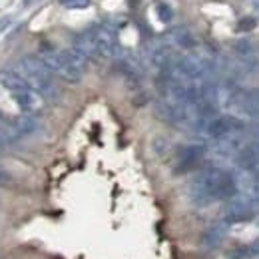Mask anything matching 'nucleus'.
Segmentation results:
<instances>
[{
    "instance_id": "obj_1",
    "label": "nucleus",
    "mask_w": 259,
    "mask_h": 259,
    "mask_svg": "<svg viewBox=\"0 0 259 259\" xmlns=\"http://www.w3.org/2000/svg\"><path fill=\"white\" fill-rule=\"evenodd\" d=\"M237 192V180L231 171L218 165L201 169L188 188V197L197 207H205L220 199H231Z\"/></svg>"
},
{
    "instance_id": "obj_2",
    "label": "nucleus",
    "mask_w": 259,
    "mask_h": 259,
    "mask_svg": "<svg viewBox=\"0 0 259 259\" xmlns=\"http://www.w3.org/2000/svg\"><path fill=\"white\" fill-rule=\"evenodd\" d=\"M38 56L44 60V64L50 68L52 74H58L62 80L70 82V84L80 82L86 72V66H88V58L76 48L56 52V50L44 46Z\"/></svg>"
},
{
    "instance_id": "obj_3",
    "label": "nucleus",
    "mask_w": 259,
    "mask_h": 259,
    "mask_svg": "<svg viewBox=\"0 0 259 259\" xmlns=\"http://www.w3.org/2000/svg\"><path fill=\"white\" fill-rule=\"evenodd\" d=\"M16 72L32 86L40 96L48 102H54L58 98V88L54 84L52 72L50 68L44 64V60L40 56H24L18 64H16Z\"/></svg>"
},
{
    "instance_id": "obj_4",
    "label": "nucleus",
    "mask_w": 259,
    "mask_h": 259,
    "mask_svg": "<svg viewBox=\"0 0 259 259\" xmlns=\"http://www.w3.org/2000/svg\"><path fill=\"white\" fill-rule=\"evenodd\" d=\"M259 211V199L253 195H233L227 203L226 211H224V224L231 226V224H239V222H247L249 218H253Z\"/></svg>"
},
{
    "instance_id": "obj_5",
    "label": "nucleus",
    "mask_w": 259,
    "mask_h": 259,
    "mask_svg": "<svg viewBox=\"0 0 259 259\" xmlns=\"http://www.w3.org/2000/svg\"><path fill=\"white\" fill-rule=\"evenodd\" d=\"M92 38H94V44H96L98 50V58H118L122 48H120V42H118V30L116 26L104 22V24H96L90 28Z\"/></svg>"
},
{
    "instance_id": "obj_6",
    "label": "nucleus",
    "mask_w": 259,
    "mask_h": 259,
    "mask_svg": "<svg viewBox=\"0 0 259 259\" xmlns=\"http://www.w3.org/2000/svg\"><path fill=\"white\" fill-rule=\"evenodd\" d=\"M245 128V124L235 118V116H229V114H224V116H215L213 120H209V124L205 126V134L211 138V140H224L231 134H237Z\"/></svg>"
},
{
    "instance_id": "obj_7",
    "label": "nucleus",
    "mask_w": 259,
    "mask_h": 259,
    "mask_svg": "<svg viewBox=\"0 0 259 259\" xmlns=\"http://www.w3.org/2000/svg\"><path fill=\"white\" fill-rule=\"evenodd\" d=\"M235 163L239 169L243 171H251L259 167V138L249 140L247 144H243L237 154H235Z\"/></svg>"
},
{
    "instance_id": "obj_8",
    "label": "nucleus",
    "mask_w": 259,
    "mask_h": 259,
    "mask_svg": "<svg viewBox=\"0 0 259 259\" xmlns=\"http://www.w3.org/2000/svg\"><path fill=\"white\" fill-rule=\"evenodd\" d=\"M146 56L150 60V64L156 66L158 70H165L171 66V48L167 42L163 40H156V42H150L148 44V50H146Z\"/></svg>"
},
{
    "instance_id": "obj_9",
    "label": "nucleus",
    "mask_w": 259,
    "mask_h": 259,
    "mask_svg": "<svg viewBox=\"0 0 259 259\" xmlns=\"http://www.w3.org/2000/svg\"><path fill=\"white\" fill-rule=\"evenodd\" d=\"M205 154V146L201 144H190V146H184L178 156H176V174H182L190 167H194L195 163L201 160V156Z\"/></svg>"
},
{
    "instance_id": "obj_10",
    "label": "nucleus",
    "mask_w": 259,
    "mask_h": 259,
    "mask_svg": "<svg viewBox=\"0 0 259 259\" xmlns=\"http://www.w3.org/2000/svg\"><path fill=\"white\" fill-rule=\"evenodd\" d=\"M12 98H14V102L18 104V108L24 114H32V112H36L40 108V104H42V96L36 90H32V88L22 90V92H14Z\"/></svg>"
},
{
    "instance_id": "obj_11",
    "label": "nucleus",
    "mask_w": 259,
    "mask_h": 259,
    "mask_svg": "<svg viewBox=\"0 0 259 259\" xmlns=\"http://www.w3.org/2000/svg\"><path fill=\"white\" fill-rule=\"evenodd\" d=\"M0 86L6 88L8 92H22V90H28L32 88L16 70H2L0 72Z\"/></svg>"
},
{
    "instance_id": "obj_12",
    "label": "nucleus",
    "mask_w": 259,
    "mask_h": 259,
    "mask_svg": "<svg viewBox=\"0 0 259 259\" xmlns=\"http://www.w3.org/2000/svg\"><path fill=\"white\" fill-rule=\"evenodd\" d=\"M227 227L229 226H226V224L222 222V224H218V226L209 227L207 231H203V235H201V245L207 247V249L218 247V245L224 241V237H226Z\"/></svg>"
},
{
    "instance_id": "obj_13",
    "label": "nucleus",
    "mask_w": 259,
    "mask_h": 259,
    "mask_svg": "<svg viewBox=\"0 0 259 259\" xmlns=\"http://www.w3.org/2000/svg\"><path fill=\"white\" fill-rule=\"evenodd\" d=\"M167 40L171 42V44H176V46H180V48H184V50H192L197 46V40H195V36L188 28H174L169 36H167Z\"/></svg>"
},
{
    "instance_id": "obj_14",
    "label": "nucleus",
    "mask_w": 259,
    "mask_h": 259,
    "mask_svg": "<svg viewBox=\"0 0 259 259\" xmlns=\"http://www.w3.org/2000/svg\"><path fill=\"white\" fill-rule=\"evenodd\" d=\"M12 128H14L16 138H22V136L32 134L34 130L38 128V122H36V118H32L30 114H24V116H18V118L12 120Z\"/></svg>"
},
{
    "instance_id": "obj_15",
    "label": "nucleus",
    "mask_w": 259,
    "mask_h": 259,
    "mask_svg": "<svg viewBox=\"0 0 259 259\" xmlns=\"http://www.w3.org/2000/svg\"><path fill=\"white\" fill-rule=\"evenodd\" d=\"M259 257V239L251 245H239L231 251H227V259H255Z\"/></svg>"
},
{
    "instance_id": "obj_16",
    "label": "nucleus",
    "mask_w": 259,
    "mask_h": 259,
    "mask_svg": "<svg viewBox=\"0 0 259 259\" xmlns=\"http://www.w3.org/2000/svg\"><path fill=\"white\" fill-rule=\"evenodd\" d=\"M0 136H4L6 142H14V140H16V134H14V128H12V122H8L2 114H0Z\"/></svg>"
},
{
    "instance_id": "obj_17",
    "label": "nucleus",
    "mask_w": 259,
    "mask_h": 259,
    "mask_svg": "<svg viewBox=\"0 0 259 259\" xmlns=\"http://www.w3.org/2000/svg\"><path fill=\"white\" fill-rule=\"evenodd\" d=\"M156 10H158V16H160V20H162V22H171V18H174V10H171V6H169V4L160 2V4L156 6Z\"/></svg>"
},
{
    "instance_id": "obj_18",
    "label": "nucleus",
    "mask_w": 259,
    "mask_h": 259,
    "mask_svg": "<svg viewBox=\"0 0 259 259\" xmlns=\"http://www.w3.org/2000/svg\"><path fill=\"white\" fill-rule=\"evenodd\" d=\"M247 174L251 176V184H249V192H247V194L259 199V167L251 169V171H247Z\"/></svg>"
},
{
    "instance_id": "obj_19",
    "label": "nucleus",
    "mask_w": 259,
    "mask_h": 259,
    "mask_svg": "<svg viewBox=\"0 0 259 259\" xmlns=\"http://www.w3.org/2000/svg\"><path fill=\"white\" fill-rule=\"evenodd\" d=\"M255 26H257V20L251 18V16H247V18H241V20H239V24H237V32H251Z\"/></svg>"
},
{
    "instance_id": "obj_20",
    "label": "nucleus",
    "mask_w": 259,
    "mask_h": 259,
    "mask_svg": "<svg viewBox=\"0 0 259 259\" xmlns=\"http://www.w3.org/2000/svg\"><path fill=\"white\" fill-rule=\"evenodd\" d=\"M66 8H88L90 0H60Z\"/></svg>"
},
{
    "instance_id": "obj_21",
    "label": "nucleus",
    "mask_w": 259,
    "mask_h": 259,
    "mask_svg": "<svg viewBox=\"0 0 259 259\" xmlns=\"http://www.w3.org/2000/svg\"><path fill=\"white\" fill-rule=\"evenodd\" d=\"M235 50H237L239 56L247 58V56L251 54V44H249V42H237V44H235Z\"/></svg>"
},
{
    "instance_id": "obj_22",
    "label": "nucleus",
    "mask_w": 259,
    "mask_h": 259,
    "mask_svg": "<svg viewBox=\"0 0 259 259\" xmlns=\"http://www.w3.org/2000/svg\"><path fill=\"white\" fill-rule=\"evenodd\" d=\"M10 22H12V18H10V16H6V18H0V32H2L4 28H8V26H10Z\"/></svg>"
},
{
    "instance_id": "obj_23",
    "label": "nucleus",
    "mask_w": 259,
    "mask_h": 259,
    "mask_svg": "<svg viewBox=\"0 0 259 259\" xmlns=\"http://www.w3.org/2000/svg\"><path fill=\"white\" fill-rule=\"evenodd\" d=\"M8 180H10V178H8V174L0 169V186H4V184H8Z\"/></svg>"
},
{
    "instance_id": "obj_24",
    "label": "nucleus",
    "mask_w": 259,
    "mask_h": 259,
    "mask_svg": "<svg viewBox=\"0 0 259 259\" xmlns=\"http://www.w3.org/2000/svg\"><path fill=\"white\" fill-rule=\"evenodd\" d=\"M4 144H6V138H4V136H0V150H2V146H4Z\"/></svg>"
}]
</instances>
